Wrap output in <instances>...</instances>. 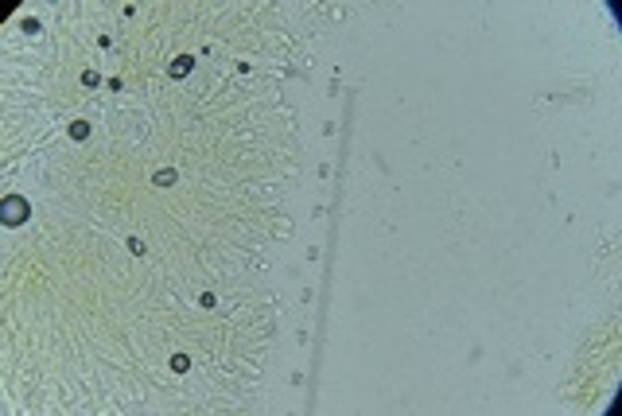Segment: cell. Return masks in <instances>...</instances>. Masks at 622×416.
Instances as JSON below:
<instances>
[{
	"label": "cell",
	"mask_w": 622,
	"mask_h": 416,
	"mask_svg": "<svg viewBox=\"0 0 622 416\" xmlns=\"http://www.w3.org/2000/svg\"><path fill=\"white\" fill-rule=\"evenodd\" d=\"M28 210H31L28 198H20V194H8V198H4V214H0V218H4V226H20L24 218H28Z\"/></svg>",
	"instance_id": "obj_1"
},
{
	"label": "cell",
	"mask_w": 622,
	"mask_h": 416,
	"mask_svg": "<svg viewBox=\"0 0 622 416\" xmlns=\"http://www.w3.org/2000/svg\"><path fill=\"white\" fill-rule=\"evenodd\" d=\"M191 66H194V59H187V55H183V59H175V62H171V78L191 74Z\"/></svg>",
	"instance_id": "obj_2"
},
{
	"label": "cell",
	"mask_w": 622,
	"mask_h": 416,
	"mask_svg": "<svg viewBox=\"0 0 622 416\" xmlns=\"http://www.w3.org/2000/svg\"><path fill=\"white\" fill-rule=\"evenodd\" d=\"M70 136H74V140H86V136H89V125H86V121H74V125H70Z\"/></svg>",
	"instance_id": "obj_3"
},
{
	"label": "cell",
	"mask_w": 622,
	"mask_h": 416,
	"mask_svg": "<svg viewBox=\"0 0 622 416\" xmlns=\"http://www.w3.org/2000/svg\"><path fill=\"white\" fill-rule=\"evenodd\" d=\"M187 366H191V362H187V358H183V354H175V358H171V370H175V373H183V370H187Z\"/></svg>",
	"instance_id": "obj_4"
},
{
	"label": "cell",
	"mask_w": 622,
	"mask_h": 416,
	"mask_svg": "<svg viewBox=\"0 0 622 416\" xmlns=\"http://www.w3.org/2000/svg\"><path fill=\"white\" fill-rule=\"evenodd\" d=\"M156 183H160V187H171V183H175V171H160V175H156Z\"/></svg>",
	"instance_id": "obj_5"
}]
</instances>
